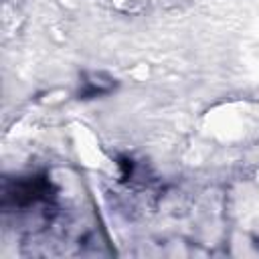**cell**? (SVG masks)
Segmentation results:
<instances>
[{
	"mask_svg": "<svg viewBox=\"0 0 259 259\" xmlns=\"http://www.w3.org/2000/svg\"><path fill=\"white\" fill-rule=\"evenodd\" d=\"M53 198V186L42 176L18 178L12 186L4 188V208L28 210L49 204Z\"/></svg>",
	"mask_w": 259,
	"mask_h": 259,
	"instance_id": "obj_1",
	"label": "cell"
}]
</instances>
